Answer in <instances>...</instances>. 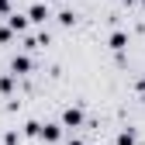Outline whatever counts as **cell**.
<instances>
[{
  "label": "cell",
  "instance_id": "7a4b0ae2",
  "mask_svg": "<svg viewBox=\"0 0 145 145\" xmlns=\"http://www.w3.org/2000/svg\"><path fill=\"white\" fill-rule=\"evenodd\" d=\"M28 21H31V17H24V14H7V28L10 31H24Z\"/></svg>",
  "mask_w": 145,
  "mask_h": 145
},
{
  "label": "cell",
  "instance_id": "30bf717a",
  "mask_svg": "<svg viewBox=\"0 0 145 145\" xmlns=\"http://www.w3.org/2000/svg\"><path fill=\"white\" fill-rule=\"evenodd\" d=\"M10 10V4H7V0H0V14H7Z\"/></svg>",
  "mask_w": 145,
  "mask_h": 145
},
{
  "label": "cell",
  "instance_id": "277c9868",
  "mask_svg": "<svg viewBox=\"0 0 145 145\" xmlns=\"http://www.w3.org/2000/svg\"><path fill=\"white\" fill-rule=\"evenodd\" d=\"M28 17H31L35 24H42L45 17H48V7H45V4H31V10H28Z\"/></svg>",
  "mask_w": 145,
  "mask_h": 145
},
{
  "label": "cell",
  "instance_id": "5b68a950",
  "mask_svg": "<svg viewBox=\"0 0 145 145\" xmlns=\"http://www.w3.org/2000/svg\"><path fill=\"white\" fill-rule=\"evenodd\" d=\"M59 135H62L59 124H42V138H45V142H59Z\"/></svg>",
  "mask_w": 145,
  "mask_h": 145
},
{
  "label": "cell",
  "instance_id": "3957f363",
  "mask_svg": "<svg viewBox=\"0 0 145 145\" xmlns=\"http://www.w3.org/2000/svg\"><path fill=\"white\" fill-rule=\"evenodd\" d=\"M31 69V59L28 56H14V62H10V72L14 76H21V72H28Z\"/></svg>",
  "mask_w": 145,
  "mask_h": 145
},
{
  "label": "cell",
  "instance_id": "8fae6325",
  "mask_svg": "<svg viewBox=\"0 0 145 145\" xmlns=\"http://www.w3.org/2000/svg\"><path fill=\"white\" fill-rule=\"evenodd\" d=\"M138 90H142V100H145V80H142V83H138Z\"/></svg>",
  "mask_w": 145,
  "mask_h": 145
},
{
  "label": "cell",
  "instance_id": "7c38bea8",
  "mask_svg": "<svg viewBox=\"0 0 145 145\" xmlns=\"http://www.w3.org/2000/svg\"><path fill=\"white\" fill-rule=\"evenodd\" d=\"M69 145H83V142H76V138H72V142H69Z\"/></svg>",
  "mask_w": 145,
  "mask_h": 145
},
{
  "label": "cell",
  "instance_id": "52a82bcc",
  "mask_svg": "<svg viewBox=\"0 0 145 145\" xmlns=\"http://www.w3.org/2000/svg\"><path fill=\"white\" fill-rule=\"evenodd\" d=\"M118 145H135V131H131V128H124V131L118 135Z\"/></svg>",
  "mask_w": 145,
  "mask_h": 145
},
{
  "label": "cell",
  "instance_id": "4fadbf2b",
  "mask_svg": "<svg viewBox=\"0 0 145 145\" xmlns=\"http://www.w3.org/2000/svg\"><path fill=\"white\" fill-rule=\"evenodd\" d=\"M124 4H131V0H124Z\"/></svg>",
  "mask_w": 145,
  "mask_h": 145
},
{
  "label": "cell",
  "instance_id": "9c48e42d",
  "mask_svg": "<svg viewBox=\"0 0 145 145\" xmlns=\"http://www.w3.org/2000/svg\"><path fill=\"white\" fill-rule=\"evenodd\" d=\"M24 131H28V135H42V124H38V121H28Z\"/></svg>",
  "mask_w": 145,
  "mask_h": 145
},
{
  "label": "cell",
  "instance_id": "6da1fadb",
  "mask_svg": "<svg viewBox=\"0 0 145 145\" xmlns=\"http://www.w3.org/2000/svg\"><path fill=\"white\" fill-rule=\"evenodd\" d=\"M62 124H66V128H80V124H83V111H80V107H66V111H62Z\"/></svg>",
  "mask_w": 145,
  "mask_h": 145
},
{
  "label": "cell",
  "instance_id": "ba28073f",
  "mask_svg": "<svg viewBox=\"0 0 145 145\" xmlns=\"http://www.w3.org/2000/svg\"><path fill=\"white\" fill-rule=\"evenodd\" d=\"M59 21H62V24H66V28H69V24H72V21H76V14H72V10H62V14H59Z\"/></svg>",
  "mask_w": 145,
  "mask_h": 145
},
{
  "label": "cell",
  "instance_id": "8992f818",
  "mask_svg": "<svg viewBox=\"0 0 145 145\" xmlns=\"http://www.w3.org/2000/svg\"><path fill=\"white\" fill-rule=\"evenodd\" d=\"M124 45H128V35H124V31H114V35H111V48H114V52H121Z\"/></svg>",
  "mask_w": 145,
  "mask_h": 145
},
{
  "label": "cell",
  "instance_id": "5bb4252c",
  "mask_svg": "<svg viewBox=\"0 0 145 145\" xmlns=\"http://www.w3.org/2000/svg\"><path fill=\"white\" fill-rule=\"evenodd\" d=\"M142 4H145V0H142Z\"/></svg>",
  "mask_w": 145,
  "mask_h": 145
}]
</instances>
